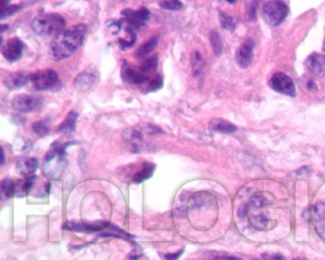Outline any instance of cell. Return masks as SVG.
<instances>
[{"mask_svg":"<svg viewBox=\"0 0 325 260\" xmlns=\"http://www.w3.org/2000/svg\"><path fill=\"white\" fill-rule=\"evenodd\" d=\"M87 33V26L78 24L63 30L51 43V53L57 61L72 57L82 46Z\"/></svg>","mask_w":325,"mask_h":260,"instance_id":"cell-1","label":"cell"},{"mask_svg":"<svg viewBox=\"0 0 325 260\" xmlns=\"http://www.w3.org/2000/svg\"><path fill=\"white\" fill-rule=\"evenodd\" d=\"M210 129L213 132L221 133V134H233L238 129L235 125L230 123L227 120L217 119L210 122Z\"/></svg>","mask_w":325,"mask_h":260,"instance_id":"cell-19","label":"cell"},{"mask_svg":"<svg viewBox=\"0 0 325 260\" xmlns=\"http://www.w3.org/2000/svg\"><path fill=\"white\" fill-rule=\"evenodd\" d=\"M247 15L249 20H255L257 18V8H258V2L257 0H249L247 1Z\"/></svg>","mask_w":325,"mask_h":260,"instance_id":"cell-35","label":"cell"},{"mask_svg":"<svg viewBox=\"0 0 325 260\" xmlns=\"http://www.w3.org/2000/svg\"><path fill=\"white\" fill-rule=\"evenodd\" d=\"M306 67L308 70L317 77L325 76V56L320 54H312L306 60Z\"/></svg>","mask_w":325,"mask_h":260,"instance_id":"cell-12","label":"cell"},{"mask_svg":"<svg viewBox=\"0 0 325 260\" xmlns=\"http://www.w3.org/2000/svg\"><path fill=\"white\" fill-rule=\"evenodd\" d=\"M84 227L86 232H98V231H103L105 229H107L110 225V223L108 221L105 220H101V221H95L93 223H87L84 222Z\"/></svg>","mask_w":325,"mask_h":260,"instance_id":"cell-26","label":"cell"},{"mask_svg":"<svg viewBox=\"0 0 325 260\" xmlns=\"http://www.w3.org/2000/svg\"><path fill=\"white\" fill-rule=\"evenodd\" d=\"M192 68H193V73L195 77H198L202 74L203 69H204V64H203V60L198 52H194L192 55L191 58Z\"/></svg>","mask_w":325,"mask_h":260,"instance_id":"cell-22","label":"cell"},{"mask_svg":"<svg viewBox=\"0 0 325 260\" xmlns=\"http://www.w3.org/2000/svg\"><path fill=\"white\" fill-rule=\"evenodd\" d=\"M182 253H183V250L179 251V252L176 253V254H169V255H166V256H165V259H167V260H177V259L182 255Z\"/></svg>","mask_w":325,"mask_h":260,"instance_id":"cell-36","label":"cell"},{"mask_svg":"<svg viewBox=\"0 0 325 260\" xmlns=\"http://www.w3.org/2000/svg\"><path fill=\"white\" fill-rule=\"evenodd\" d=\"M2 195L6 199H11L15 196V181L11 179H5L1 183Z\"/></svg>","mask_w":325,"mask_h":260,"instance_id":"cell-24","label":"cell"},{"mask_svg":"<svg viewBox=\"0 0 325 260\" xmlns=\"http://www.w3.org/2000/svg\"><path fill=\"white\" fill-rule=\"evenodd\" d=\"M210 42L216 56H219L222 52V41L216 31H212L210 33Z\"/></svg>","mask_w":325,"mask_h":260,"instance_id":"cell-27","label":"cell"},{"mask_svg":"<svg viewBox=\"0 0 325 260\" xmlns=\"http://www.w3.org/2000/svg\"><path fill=\"white\" fill-rule=\"evenodd\" d=\"M121 15L125 17V20L128 22L131 28L139 29L142 26H144L145 22L149 20L150 12L146 8H141L138 11L126 9L123 12H121Z\"/></svg>","mask_w":325,"mask_h":260,"instance_id":"cell-8","label":"cell"},{"mask_svg":"<svg viewBox=\"0 0 325 260\" xmlns=\"http://www.w3.org/2000/svg\"><path fill=\"white\" fill-rule=\"evenodd\" d=\"M289 8L282 0H270L263 8L262 17L269 26L277 27L286 20Z\"/></svg>","mask_w":325,"mask_h":260,"instance_id":"cell-3","label":"cell"},{"mask_svg":"<svg viewBox=\"0 0 325 260\" xmlns=\"http://www.w3.org/2000/svg\"><path fill=\"white\" fill-rule=\"evenodd\" d=\"M96 82V74L91 71H86L77 77L75 81V87L79 92L85 93L90 91Z\"/></svg>","mask_w":325,"mask_h":260,"instance_id":"cell-14","label":"cell"},{"mask_svg":"<svg viewBox=\"0 0 325 260\" xmlns=\"http://www.w3.org/2000/svg\"><path fill=\"white\" fill-rule=\"evenodd\" d=\"M154 167L155 166L153 163H144L143 169L134 175L133 180L135 183H141L145 180H149L153 176L154 169H155Z\"/></svg>","mask_w":325,"mask_h":260,"instance_id":"cell-21","label":"cell"},{"mask_svg":"<svg viewBox=\"0 0 325 260\" xmlns=\"http://www.w3.org/2000/svg\"><path fill=\"white\" fill-rule=\"evenodd\" d=\"M66 21L58 14H43L38 16L32 22V29L41 37L57 36L64 30Z\"/></svg>","mask_w":325,"mask_h":260,"instance_id":"cell-2","label":"cell"},{"mask_svg":"<svg viewBox=\"0 0 325 260\" xmlns=\"http://www.w3.org/2000/svg\"><path fill=\"white\" fill-rule=\"evenodd\" d=\"M250 223L252 226L258 230L265 229L269 224V220L266 219L264 215H258V216H250L249 217Z\"/></svg>","mask_w":325,"mask_h":260,"instance_id":"cell-25","label":"cell"},{"mask_svg":"<svg viewBox=\"0 0 325 260\" xmlns=\"http://www.w3.org/2000/svg\"><path fill=\"white\" fill-rule=\"evenodd\" d=\"M34 132L39 137H45L50 133V120H43L36 122L33 125Z\"/></svg>","mask_w":325,"mask_h":260,"instance_id":"cell-23","label":"cell"},{"mask_svg":"<svg viewBox=\"0 0 325 260\" xmlns=\"http://www.w3.org/2000/svg\"><path fill=\"white\" fill-rule=\"evenodd\" d=\"M5 161V155H4V150L2 149V161H1V164H3Z\"/></svg>","mask_w":325,"mask_h":260,"instance_id":"cell-38","label":"cell"},{"mask_svg":"<svg viewBox=\"0 0 325 260\" xmlns=\"http://www.w3.org/2000/svg\"><path fill=\"white\" fill-rule=\"evenodd\" d=\"M127 32V36H128V39H121L119 40V45H120V48L125 50V49H128V48H131L134 43H135V40H136V35L133 30V28H128L126 30Z\"/></svg>","mask_w":325,"mask_h":260,"instance_id":"cell-28","label":"cell"},{"mask_svg":"<svg viewBox=\"0 0 325 260\" xmlns=\"http://www.w3.org/2000/svg\"><path fill=\"white\" fill-rule=\"evenodd\" d=\"M123 139L128 145L131 146V149L134 153L140 151V146L142 142V135L139 131L135 129H126L123 133Z\"/></svg>","mask_w":325,"mask_h":260,"instance_id":"cell-16","label":"cell"},{"mask_svg":"<svg viewBox=\"0 0 325 260\" xmlns=\"http://www.w3.org/2000/svg\"><path fill=\"white\" fill-rule=\"evenodd\" d=\"M9 2H10V0H0V6H1V10L5 9L7 6H9Z\"/></svg>","mask_w":325,"mask_h":260,"instance_id":"cell-37","label":"cell"},{"mask_svg":"<svg viewBox=\"0 0 325 260\" xmlns=\"http://www.w3.org/2000/svg\"><path fill=\"white\" fill-rule=\"evenodd\" d=\"M30 80L38 91L52 90L59 82L58 73L53 69L38 71L30 76Z\"/></svg>","mask_w":325,"mask_h":260,"instance_id":"cell-4","label":"cell"},{"mask_svg":"<svg viewBox=\"0 0 325 260\" xmlns=\"http://www.w3.org/2000/svg\"><path fill=\"white\" fill-rule=\"evenodd\" d=\"M313 223L318 234L325 240V204L319 202L313 207Z\"/></svg>","mask_w":325,"mask_h":260,"instance_id":"cell-11","label":"cell"},{"mask_svg":"<svg viewBox=\"0 0 325 260\" xmlns=\"http://www.w3.org/2000/svg\"><path fill=\"white\" fill-rule=\"evenodd\" d=\"M23 50H24L23 42L18 38H14L9 40L5 45H2L1 53L3 57L8 61L16 62L20 60V58L22 57Z\"/></svg>","mask_w":325,"mask_h":260,"instance_id":"cell-9","label":"cell"},{"mask_svg":"<svg viewBox=\"0 0 325 260\" xmlns=\"http://www.w3.org/2000/svg\"><path fill=\"white\" fill-rule=\"evenodd\" d=\"M159 6L169 11H180L183 8V4L180 0H163L159 3Z\"/></svg>","mask_w":325,"mask_h":260,"instance_id":"cell-31","label":"cell"},{"mask_svg":"<svg viewBox=\"0 0 325 260\" xmlns=\"http://www.w3.org/2000/svg\"><path fill=\"white\" fill-rule=\"evenodd\" d=\"M219 22L223 29L228 31H234L236 29V22L234 19L222 12H219Z\"/></svg>","mask_w":325,"mask_h":260,"instance_id":"cell-30","label":"cell"},{"mask_svg":"<svg viewBox=\"0 0 325 260\" xmlns=\"http://www.w3.org/2000/svg\"><path fill=\"white\" fill-rule=\"evenodd\" d=\"M226 1H228L231 4H234L236 2V0H226Z\"/></svg>","mask_w":325,"mask_h":260,"instance_id":"cell-39","label":"cell"},{"mask_svg":"<svg viewBox=\"0 0 325 260\" xmlns=\"http://www.w3.org/2000/svg\"><path fill=\"white\" fill-rule=\"evenodd\" d=\"M39 168V161L35 158H22L17 163L18 172L25 178L33 177Z\"/></svg>","mask_w":325,"mask_h":260,"instance_id":"cell-13","label":"cell"},{"mask_svg":"<svg viewBox=\"0 0 325 260\" xmlns=\"http://www.w3.org/2000/svg\"><path fill=\"white\" fill-rule=\"evenodd\" d=\"M29 79H30L29 77H27L25 74L21 72L11 73L5 78L4 85L11 91L18 90L21 87L25 86L28 83Z\"/></svg>","mask_w":325,"mask_h":260,"instance_id":"cell-15","label":"cell"},{"mask_svg":"<svg viewBox=\"0 0 325 260\" xmlns=\"http://www.w3.org/2000/svg\"><path fill=\"white\" fill-rule=\"evenodd\" d=\"M12 105L20 113H31L42 106V100L29 95H18L14 98Z\"/></svg>","mask_w":325,"mask_h":260,"instance_id":"cell-7","label":"cell"},{"mask_svg":"<svg viewBox=\"0 0 325 260\" xmlns=\"http://www.w3.org/2000/svg\"><path fill=\"white\" fill-rule=\"evenodd\" d=\"M269 85L278 93L293 98L296 97V87L293 80L283 73L275 74L269 81Z\"/></svg>","mask_w":325,"mask_h":260,"instance_id":"cell-5","label":"cell"},{"mask_svg":"<svg viewBox=\"0 0 325 260\" xmlns=\"http://www.w3.org/2000/svg\"><path fill=\"white\" fill-rule=\"evenodd\" d=\"M121 78L126 83L131 85H142L148 83L152 79L150 78V75L141 69V67L134 68L133 66L128 65L126 62H124L122 66Z\"/></svg>","mask_w":325,"mask_h":260,"instance_id":"cell-6","label":"cell"},{"mask_svg":"<svg viewBox=\"0 0 325 260\" xmlns=\"http://www.w3.org/2000/svg\"><path fill=\"white\" fill-rule=\"evenodd\" d=\"M157 63H158L157 56H154L153 58H150L149 60H146L144 62V64L141 66V69L145 73H147L148 75H150L152 72H153L157 68Z\"/></svg>","mask_w":325,"mask_h":260,"instance_id":"cell-32","label":"cell"},{"mask_svg":"<svg viewBox=\"0 0 325 260\" xmlns=\"http://www.w3.org/2000/svg\"><path fill=\"white\" fill-rule=\"evenodd\" d=\"M35 180H36V177L33 176V177L25 178V180L15 181V196L17 198H24V197L28 196L34 186Z\"/></svg>","mask_w":325,"mask_h":260,"instance_id":"cell-17","label":"cell"},{"mask_svg":"<svg viewBox=\"0 0 325 260\" xmlns=\"http://www.w3.org/2000/svg\"><path fill=\"white\" fill-rule=\"evenodd\" d=\"M157 44H158V37H153L152 39H150L146 43L140 46V48L135 53V57L137 59H142L147 57L148 55L153 52Z\"/></svg>","mask_w":325,"mask_h":260,"instance_id":"cell-20","label":"cell"},{"mask_svg":"<svg viewBox=\"0 0 325 260\" xmlns=\"http://www.w3.org/2000/svg\"><path fill=\"white\" fill-rule=\"evenodd\" d=\"M78 119V114L75 111H71L64 121L60 124L58 127V133L65 134V135H71L76 130V124Z\"/></svg>","mask_w":325,"mask_h":260,"instance_id":"cell-18","label":"cell"},{"mask_svg":"<svg viewBox=\"0 0 325 260\" xmlns=\"http://www.w3.org/2000/svg\"><path fill=\"white\" fill-rule=\"evenodd\" d=\"M20 9H21L20 5H9V6H7L5 9L1 10V19L4 20L5 18L12 16L13 14L20 11Z\"/></svg>","mask_w":325,"mask_h":260,"instance_id":"cell-34","label":"cell"},{"mask_svg":"<svg viewBox=\"0 0 325 260\" xmlns=\"http://www.w3.org/2000/svg\"><path fill=\"white\" fill-rule=\"evenodd\" d=\"M254 48L255 43L252 40H246L238 48L236 55V61L241 69H246L251 65L254 58Z\"/></svg>","mask_w":325,"mask_h":260,"instance_id":"cell-10","label":"cell"},{"mask_svg":"<svg viewBox=\"0 0 325 260\" xmlns=\"http://www.w3.org/2000/svg\"><path fill=\"white\" fill-rule=\"evenodd\" d=\"M268 203L269 201L261 194H257L251 198V200L249 201V206L252 209L259 210L260 208H263Z\"/></svg>","mask_w":325,"mask_h":260,"instance_id":"cell-29","label":"cell"},{"mask_svg":"<svg viewBox=\"0 0 325 260\" xmlns=\"http://www.w3.org/2000/svg\"><path fill=\"white\" fill-rule=\"evenodd\" d=\"M162 83H163V81H162L161 77L159 75H154L151 80L147 83L148 87H147L146 91H148V92L157 91L162 87Z\"/></svg>","mask_w":325,"mask_h":260,"instance_id":"cell-33","label":"cell"}]
</instances>
